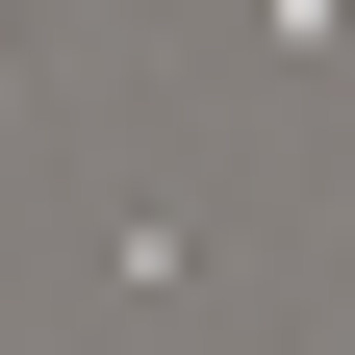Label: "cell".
Here are the masks:
<instances>
[{"label": "cell", "instance_id": "obj_1", "mask_svg": "<svg viewBox=\"0 0 355 355\" xmlns=\"http://www.w3.org/2000/svg\"><path fill=\"white\" fill-rule=\"evenodd\" d=\"M0 102H26V26H0Z\"/></svg>", "mask_w": 355, "mask_h": 355}]
</instances>
